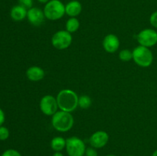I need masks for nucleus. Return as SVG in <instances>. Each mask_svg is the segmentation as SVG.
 Listing matches in <instances>:
<instances>
[{
	"label": "nucleus",
	"mask_w": 157,
	"mask_h": 156,
	"mask_svg": "<svg viewBox=\"0 0 157 156\" xmlns=\"http://www.w3.org/2000/svg\"><path fill=\"white\" fill-rule=\"evenodd\" d=\"M9 137V130L5 126H0V140L5 141Z\"/></svg>",
	"instance_id": "nucleus-19"
},
{
	"label": "nucleus",
	"mask_w": 157,
	"mask_h": 156,
	"mask_svg": "<svg viewBox=\"0 0 157 156\" xmlns=\"http://www.w3.org/2000/svg\"><path fill=\"white\" fill-rule=\"evenodd\" d=\"M5 119H6V115H5L4 111L0 108V126H2L4 123Z\"/></svg>",
	"instance_id": "nucleus-24"
},
{
	"label": "nucleus",
	"mask_w": 157,
	"mask_h": 156,
	"mask_svg": "<svg viewBox=\"0 0 157 156\" xmlns=\"http://www.w3.org/2000/svg\"><path fill=\"white\" fill-rule=\"evenodd\" d=\"M75 123L73 116L68 112L60 110L52 116V125L55 130L60 132H66L71 130Z\"/></svg>",
	"instance_id": "nucleus-2"
},
{
	"label": "nucleus",
	"mask_w": 157,
	"mask_h": 156,
	"mask_svg": "<svg viewBox=\"0 0 157 156\" xmlns=\"http://www.w3.org/2000/svg\"><path fill=\"white\" fill-rule=\"evenodd\" d=\"M18 3H19L20 6H23V7L27 9H31L33 6V1L32 0H18Z\"/></svg>",
	"instance_id": "nucleus-21"
},
{
	"label": "nucleus",
	"mask_w": 157,
	"mask_h": 156,
	"mask_svg": "<svg viewBox=\"0 0 157 156\" xmlns=\"http://www.w3.org/2000/svg\"><path fill=\"white\" fill-rule=\"evenodd\" d=\"M85 156H98V151L94 147H88L86 148Z\"/></svg>",
	"instance_id": "nucleus-22"
},
{
	"label": "nucleus",
	"mask_w": 157,
	"mask_h": 156,
	"mask_svg": "<svg viewBox=\"0 0 157 156\" xmlns=\"http://www.w3.org/2000/svg\"><path fill=\"white\" fill-rule=\"evenodd\" d=\"M119 59L124 62H128L131 61L133 60V51L128 49H124L121 50L119 53Z\"/></svg>",
	"instance_id": "nucleus-18"
},
{
	"label": "nucleus",
	"mask_w": 157,
	"mask_h": 156,
	"mask_svg": "<svg viewBox=\"0 0 157 156\" xmlns=\"http://www.w3.org/2000/svg\"><path fill=\"white\" fill-rule=\"evenodd\" d=\"M43 12L45 18L57 21L65 15V5L61 0H50L44 5Z\"/></svg>",
	"instance_id": "nucleus-3"
},
{
	"label": "nucleus",
	"mask_w": 157,
	"mask_h": 156,
	"mask_svg": "<svg viewBox=\"0 0 157 156\" xmlns=\"http://www.w3.org/2000/svg\"><path fill=\"white\" fill-rule=\"evenodd\" d=\"M133 60L141 67H148L153 64V55L149 47L139 45L133 50Z\"/></svg>",
	"instance_id": "nucleus-4"
},
{
	"label": "nucleus",
	"mask_w": 157,
	"mask_h": 156,
	"mask_svg": "<svg viewBox=\"0 0 157 156\" xmlns=\"http://www.w3.org/2000/svg\"><path fill=\"white\" fill-rule=\"evenodd\" d=\"M106 156H117V155H115V154H107V155Z\"/></svg>",
	"instance_id": "nucleus-28"
},
{
	"label": "nucleus",
	"mask_w": 157,
	"mask_h": 156,
	"mask_svg": "<svg viewBox=\"0 0 157 156\" xmlns=\"http://www.w3.org/2000/svg\"><path fill=\"white\" fill-rule=\"evenodd\" d=\"M28 9L20 5L13 6L11 9V18L15 21H20L24 20L27 17Z\"/></svg>",
	"instance_id": "nucleus-14"
},
{
	"label": "nucleus",
	"mask_w": 157,
	"mask_h": 156,
	"mask_svg": "<svg viewBox=\"0 0 157 156\" xmlns=\"http://www.w3.org/2000/svg\"><path fill=\"white\" fill-rule=\"evenodd\" d=\"M128 156H134V155H128Z\"/></svg>",
	"instance_id": "nucleus-29"
},
{
	"label": "nucleus",
	"mask_w": 157,
	"mask_h": 156,
	"mask_svg": "<svg viewBox=\"0 0 157 156\" xmlns=\"http://www.w3.org/2000/svg\"><path fill=\"white\" fill-rule=\"evenodd\" d=\"M66 147V139L61 136L54 137L51 141V148L55 151H61Z\"/></svg>",
	"instance_id": "nucleus-15"
},
{
	"label": "nucleus",
	"mask_w": 157,
	"mask_h": 156,
	"mask_svg": "<svg viewBox=\"0 0 157 156\" xmlns=\"http://www.w3.org/2000/svg\"><path fill=\"white\" fill-rule=\"evenodd\" d=\"M40 3H43V4H46L47 2H48L50 0H38Z\"/></svg>",
	"instance_id": "nucleus-26"
},
{
	"label": "nucleus",
	"mask_w": 157,
	"mask_h": 156,
	"mask_svg": "<svg viewBox=\"0 0 157 156\" xmlns=\"http://www.w3.org/2000/svg\"><path fill=\"white\" fill-rule=\"evenodd\" d=\"M150 22L153 27L157 28V11L151 14L150 17Z\"/></svg>",
	"instance_id": "nucleus-23"
},
{
	"label": "nucleus",
	"mask_w": 157,
	"mask_h": 156,
	"mask_svg": "<svg viewBox=\"0 0 157 156\" xmlns=\"http://www.w3.org/2000/svg\"><path fill=\"white\" fill-rule=\"evenodd\" d=\"M73 41L71 34L66 30L55 32L52 38V44L58 50H64L70 47Z\"/></svg>",
	"instance_id": "nucleus-6"
},
{
	"label": "nucleus",
	"mask_w": 157,
	"mask_h": 156,
	"mask_svg": "<svg viewBox=\"0 0 157 156\" xmlns=\"http://www.w3.org/2000/svg\"><path fill=\"white\" fill-rule=\"evenodd\" d=\"M120 40L114 34H108L103 40V47L107 53L113 54L119 49Z\"/></svg>",
	"instance_id": "nucleus-11"
},
{
	"label": "nucleus",
	"mask_w": 157,
	"mask_h": 156,
	"mask_svg": "<svg viewBox=\"0 0 157 156\" xmlns=\"http://www.w3.org/2000/svg\"><path fill=\"white\" fill-rule=\"evenodd\" d=\"M136 39L140 45L151 47L157 44V32L154 29L145 28L138 33Z\"/></svg>",
	"instance_id": "nucleus-7"
},
{
	"label": "nucleus",
	"mask_w": 157,
	"mask_h": 156,
	"mask_svg": "<svg viewBox=\"0 0 157 156\" xmlns=\"http://www.w3.org/2000/svg\"><path fill=\"white\" fill-rule=\"evenodd\" d=\"M92 105V99L87 95H81L78 99V106L83 110H87Z\"/></svg>",
	"instance_id": "nucleus-17"
},
{
	"label": "nucleus",
	"mask_w": 157,
	"mask_h": 156,
	"mask_svg": "<svg viewBox=\"0 0 157 156\" xmlns=\"http://www.w3.org/2000/svg\"><path fill=\"white\" fill-rule=\"evenodd\" d=\"M1 156H21V153L15 149H7L2 154Z\"/></svg>",
	"instance_id": "nucleus-20"
},
{
	"label": "nucleus",
	"mask_w": 157,
	"mask_h": 156,
	"mask_svg": "<svg viewBox=\"0 0 157 156\" xmlns=\"http://www.w3.org/2000/svg\"><path fill=\"white\" fill-rule=\"evenodd\" d=\"M39 107L43 114L46 116H53L58 112V105L56 97L52 95H45L40 100Z\"/></svg>",
	"instance_id": "nucleus-8"
},
{
	"label": "nucleus",
	"mask_w": 157,
	"mask_h": 156,
	"mask_svg": "<svg viewBox=\"0 0 157 156\" xmlns=\"http://www.w3.org/2000/svg\"><path fill=\"white\" fill-rule=\"evenodd\" d=\"M65 148L68 156H84L87 148L82 139L71 136L66 139Z\"/></svg>",
	"instance_id": "nucleus-5"
},
{
	"label": "nucleus",
	"mask_w": 157,
	"mask_h": 156,
	"mask_svg": "<svg viewBox=\"0 0 157 156\" xmlns=\"http://www.w3.org/2000/svg\"><path fill=\"white\" fill-rule=\"evenodd\" d=\"M56 99L58 108L62 111L71 113L78 106L79 96L74 90L70 89L61 90L57 95Z\"/></svg>",
	"instance_id": "nucleus-1"
},
{
	"label": "nucleus",
	"mask_w": 157,
	"mask_h": 156,
	"mask_svg": "<svg viewBox=\"0 0 157 156\" xmlns=\"http://www.w3.org/2000/svg\"><path fill=\"white\" fill-rule=\"evenodd\" d=\"M152 156H157V150L154 151V152L153 153V154H152Z\"/></svg>",
	"instance_id": "nucleus-27"
},
{
	"label": "nucleus",
	"mask_w": 157,
	"mask_h": 156,
	"mask_svg": "<svg viewBox=\"0 0 157 156\" xmlns=\"http://www.w3.org/2000/svg\"><path fill=\"white\" fill-rule=\"evenodd\" d=\"M26 76L33 82L40 81L44 78V70L38 66H32L26 70Z\"/></svg>",
	"instance_id": "nucleus-12"
},
{
	"label": "nucleus",
	"mask_w": 157,
	"mask_h": 156,
	"mask_svg": "<svg viewBox=\"0 0 157 156\" xmlns=\"http://www.w3.org/2000/svg\"><path fill=\"white\" fill-rule=\"evenodd\" d=\"M27 19L34 26H39L42 24L45 19V16L43 10L38 7H32L28 9Z\"/></svg>",
	"instance_id": "nucleus-10"
},
{
	"label": "nucleus",
	"mask_w": 157,
	"mask_h": 156,
	"mask_svg": "<svg viewBox=\"0 0 157 156\" xmlns=\"http://www.w3.org/2000/svg\"><path fill=\"white\" fill-rule=\"evenodd\" d=\"M52 156H64V154L61 152V151H55Z\"/></svg>",
	"instance_id": "nucleus-25"
},
{
	"label": "nucleus",
	"mask_w": 157,
	"mask_h": 156,
	"mask_svg": "<svg viewBox=\"0 0 157 156\" xmlns=\"http://www.w3.org/2000/svg\"><path fill=\"white\" fill-rule=\"evenodd\" d=\"M66 31L71 33H75L80 28V21L76 17H71V18H68L67 21H66L65 24Z\"/></svg>",
	"instance_id": "nucleus-16"
},
{
	"label": "nucleus",
	"mask_w": 157,
	"mask_h": 156,
	"mask_svg": "<svg viewBox=\"0 0 157 156\" xmlns=\"http://www.w3.org/2000/svg\"><path fill=\"white\" fill-rule=\"evenodd\" d=\"M82 11L81 3L78 0H71L65 5V14L70 18L77 17Z\"/></svg>",
	"instance_id": "nucleus-13"
},
{
	"label": "nucleus",
	"mask_w": 157,
	"mask_h": 156,
	"mask_svg": "<svg viewBox=\"0 0 157 156\" xmlns=\"http://www.w3.org/2000/svg\"><path fill=\"white\" fill-rule=\"evenodd\" d=\"M109 136L108 133L103 130H99L90 136L89 139V142H90L91 147H94V148H101L105 146L109 142Z\"/></svg>",
	"instance_id": "nucleus-9"
}]
</instances>
